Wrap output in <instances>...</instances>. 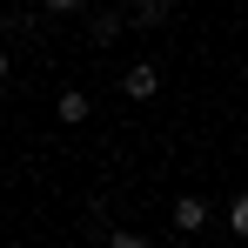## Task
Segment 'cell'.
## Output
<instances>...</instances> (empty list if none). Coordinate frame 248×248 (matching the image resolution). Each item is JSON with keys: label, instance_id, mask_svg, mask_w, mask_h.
I'll list each match as a JSON object with an SVG mask.
<instances>
[{"label": "cell", "instance_id": "3", "mask_svg": "<svg viewBox=\"0 0 248 248\" xmlns=\"http://www.w3.org/2000/svg\"><path fill=\"white\" fill-rule=\"evenodd\" d=\"M61 121H87V94H61Z\"/></svg>", "mask_w": 248, "mask_h": 248}, {"label": "cell", "instance_id": "1", "mask_svg": "<svg viewBox=\"0 0 248 248\" xmlns=\"http://www.w3.org/2000/svg\"><path fill=\"white\" fill-rule=\"evenodd\" d=\"M127 94H134V101H148V94H155V87H161V74H155V67H148V61H134V67H127Z\"/></svg>", "mask_w": 248, "mask_h": 248}, {"label": "cell", "instance_id": "5", "mask_svg": "<svg viewBox=\"0 0 248 248\" xmlns=\"http://www.w3.org/2000/svg\"><path fill=\"white\" fill-rule=\"evenodd\" d=\"M47 7H54V14H74V7H81V0H47Z\"/></svg>", "mask_w": 248, "mask_h": 248}, {"label": "cell", "instance_id": "6", "mask_svg": "<svg viewBox=\"0 0 248 248\" xmlns=\"http://www.w3.org/2000/svg\"><path fill=\"white\" fill-rule=\"evenodd\" d=\"M0 74H7V54H0Z\"/></svg>", "mask_w": 248, "mask_h": 248}, {"label": "cell", "instance_id": "4", "mask_svg": "<svg viewBox=\"0 0 248 248\" xmlns=\"http://www.w3.org/2000/svg\"><path fill=\"white\" fill-rule=\"evenodd\" d=\"M228 228H235V235H248V195H242L235 208H228Z\"/></svg>", "mask_w": 248, "mask_h": 248}, {"label": "cell", "instance_id": "7", "mask_svg": "<svg viewBox=\"0 0 248 248\" xmlns=\"http://www.w3.org/2000/svg\"><path fill=\"white\" fill-rule=\"evenodd\" d=\"M242 81H248V67H242Z\"/></svg>", "mask_w": 248, "mask_h": 248}, {"label": "cell", "instance_id": "2", "mask_svg": "<svg viewBox=\"0 0 248 248\" xmlns=\"http://www.w3.org/2000/svg\"><path fill=\"white\" fill-rule=\"evenodd\" d=\"M202 221H208V202H195V195L174 202V228H202Z\"/></svg>", "mask_w": 248, "mask_h": 248}]
</instances>
